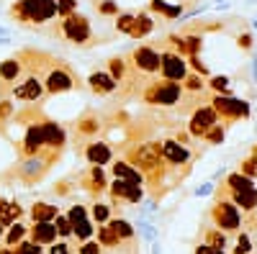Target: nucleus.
<instances>
[{
  "instance_id": "obj_30",
  "label": "nucleus",
  "mask_w": 257,
  "mask_h": 254,
  "mask_svg": "<svg viewBox=\"0 0 257 254\" xmlns=\"http://www.w3.org/2000/svg\"><path fill=\"white\" fill-rule=\"evenodd\" d=\"M108 75L121 85L123 80H126V62L121 59V57H113V59H108Z\"/></svg>"
},
{
  "instance_id": "obj_6",
  "label": "nucleus",
  "mask_w": 257,
  "mask_h": 254,
  "mask_svg": "<svg viewBox=\"0 0 257 254\" xmlns=\"http://www.w3.org/2000/svg\"><path fill=\"white\" fill-rule=\"evenodd\" d=\"M211 218H213V226L221 228L224 234H234L242 226V210L231 203V198H219L211 208Z\"/></svg>"
},
{
  "instance_id": "obj_37",
  "label": "nucleus",
  "mask_w": 257,
  "mask_h": 254,
  "mask_svg": "<svg viewBox=\"0 0 257 254\" xmlns=\"http://www.w3.org/2000/svg\"><path fill=\"white\" fill-rule=\"evenodd\" d=\"M134 16L137 13H118L116 16V31L128 36V31H132V26H134Z\"/></svg>"
},
{
  "instance_id": "obj_44",
  "label": "nucleus",
  "mask_w": 257,
  "mask_h": 254,
  "mask_svg": "<svg viewBox=\"0 0 257 254\" xmlns=\"http://www.w3.org/2000/svg\"><path fill=\"white\" fill-rule=\"evenodd\" d=\"M95 8H98L100 16H118V3L116 0H100Z\"/></svg>"
},
{
  "instance_id": "obj_12",
  "label": "nucleus",
  "mask_w": 257,
  "mask_h": 254,
  "mask_svg": "<svg viewBox=\"0 0 257 254\" xmlns=\"http://www.w3.org/2000/svg\"><path fill=\"white\" fill-rule=\"evenodd\" d=\"M160 152H162V159L173 167H180V164H188L190 162V149L185 144L175 141V139H165L160 141Z\"/></svg>"
},
{
  "instance_id": "obj_43",
  "label": "nucleus",
  "mask_w": 257,
  "mask_h": 254,
  "mask_svg": "<svg viewBox=\"0 0 257 254\" xmlns=\"http://www.w3.org/2000/svg\"><path fill=\"white\" fill-rule=\"evenodd\" d=\"M234 254H252V239H249V234H239V236H237Z\"/></svg>"
},
{
  "instance_id": "obj_51",
  "label": "nucleus",
  "mask_w": 257,
  "mask_h": 254,
  "mask_svg": "<svg viewBox=\"0 0 257 254\" xmlns=\"http://www.w3.org/2000/svg\"><path fill=\"white\" fill-rule=\"evenodd\" d=\"M80 254H100V244L98 241H85L80 246Z\"/></svg>"
},
{
  "instance_id": "obj_14",
  "label": "nucleus",
  "mask_w": 257,
  "mask_h": 254,
  "mask_svg": "<svg viewBox=\"0 0 257 254\" xmlns=\"http://www.w3.org/2000/svg\"><path fill=\"white\" fill-rule=\"evenodd\" d=\"M88 88L95 93V95H111V93H116V88H118V82L105 72V70H95V72H90V77H88Z\"/></svg>"
},
{
  "instance_id": "obj_19",
  "label": "nucleus",
  "mask_w": 257,
  "mask_h": 254,
  "mask_svg": "<svg viewBox=\"0 0 257 254\" xmlns=\"http://www.w3.org/2000/svg\"><path fill=\"white\" fill-rule=\"evenodd\" d=\"M231 195V203L237 205L239 210H244V213H252V210L257 208V187H244V190H234Z\"/></svg>"
},
{
  "instance_id": "obj_56",
  "label": "nucleus",
  "mask_w": 257,
  "mask_h": 254,
  "mask_svg": "<svg viewBox=\"0 0 257 254\" xmlns=\"http://www.w3.org/2000/svg\"><path fill=\"white\" fill-rule=\"evenodd\" d=\"M190 139H193V136H190L188 131H178V134H175V141H180V144H188Z\"/></svg>"
},
{
  "instance_id": "obj_7",
  "label": "nucleus",
  "mask_w": 257,
  "mask_h": 254,
  "mask_svg": "<svg viewBox=\"0 0 257 254\" xmlns=\"http://www.w3.org/2000/svg\"><path fill=\"white\" fill-rule=\"evenodd\" d=\"M188 59L173 49L160 52V77L162 80H173V82H183L188 75Z\"/></svg>"
},
{
  "instance_id": "obj_24",
  "label": "nucleus",
  "mask_w": 257,
  "mask_h": 254,
  "mask_svg": "<svg viewBox=\"0 0 257 254\" xmlns=\"http://www.w3.org/2000/svg\"><path fill=\"white\" fill-rule=\"evenodd\" d=\"M59 216V208L52 205V203H36L31 208V218L34 221H54Z\"/></svg>"
},
{
  "instance_id": "obj_49",
  "label": "nucleus",
  "mask_w": 257,
  "mask_h": 254,
  "mask_svg": "<svg viewBox=\"0 0 257 254\" xmlns=\"http://www.w3.org/2000/svg\"><path fill=\"white\" fill-rule=\"evenodd\" d=\"M183 11H185V8H183L180 3H178V6H170V8L165 11V21H175V18H180Z\"/></svg>"
},
{
  "instance_id": "obj_58",
  "label": "nucleus",
  "mask_w": 257,
  "mask_h": 254,
  "mask_svg": "<svg viewBox=\"0 0 257 254\" xmlns=\"http://www.w3.org/2000/svg\"><path fill=\"white\" fill-rule=\"evenodd\" d=\"M0 254H16V251H11V249H0Z\"/></svg>"
},
{
  "instance_id": "obj_59",
  "label": "nucleus",
  "mask_w": 257,
  "mask_h": 254,
  "mask_svg": "<svg viewBox=\"0 0 257 254\" xmlns=\"http://www.w3.org/2000/svg\"><path fill=\"white\" fill-rule=\"evenodd\" d=\"M0 239H3V223H0Z\"/></svg>"
},
{
  "instance_id": "obj_26",
  "label": "nucleus",
  "mask_w": 257,
  "mask_h": 254,
  "mask_svg": "<svg viewBox=\"0 0 257 254\" xmlns=\"http://www.w3.org/2000/svg\"><path fill=\"white\" fill-rule=\"evenodd\" d=\"M85 185H88V190H93V193H100V190H105V175H103V167H98V164H93L90 167V175H88V180H85Z\"/></svg>"
},
{
  "instance_id": "obj_40",
  "label": "nucleus",
  "mask_w": 257,
  "mask_h": 254,
  "mask_svg": "<svg viewBox=\"0 0 257 254\" xmlns=\"http://www.w3.org/2000/svg\"><path fill=\"white\" fill-rule=\"evenodd\" d=\"M54 6H57V16L64 18L77 11V0H54Z\"/></svg>"
},
{
  "instance_id": "obj_23",
  "label": "nucleus",
  "mask_w": 257,
  "mask_h": 254,
  "mask_svg": "<svg viewBox=\"0 0 257 254\" xmlns=\"http://www.w3.org/2000/svg\"><path fill=\"white\" fill-rule=\"evenodd\" d=\"M75 129H77V134H80V136H93V134H98V131H100V121H98V116H95V113H85L82 118H77Z\"/></svg>"
},
{
  "instance_id": "obj_20",
  "label": "nucleus",
  "mask_w": 257,
  "mask_h": 254,
  "mask_svg": "<svg viewBox=\"0 0 257 254\" xmlns=\"http://www.w3.org/2000/svg\"><path fill=\"white\" fill-rule=\"evenodd\" d=\"M31 236L36 244H54L57 241V226L54 221H34Z\"/></svg>"
},
{
  "instance_id": "obj_47",
  "label": "nucleus",
  "mask_w": 257,
  "mask_h": 254,
  "mask_svg": "<svg viewBox=\"0 0 257 254\" xmlns=\"http://www.w3.org/2000/svg\"><path fill=\"white\" fill-rule=\"evenodd\" d=\"M237 47H239L242 52H249V49L254 47V36H252L249 31H244V34H239V36H237Z\"/></svg>"
},
{
  "instance_id": "obj_46",
  "label": "nucleus",
  "mask_w": 257,
  "mask_h": 254,
  "mask_svg": "<svg viewBox=\"0 0 257 254\" xmlns=\"http://www.w3.org/2000/svg\"><path fill=\"white\" fill-rule=\"evenodd\" d=\"M18 249H16V254H41V246L36 244V241H21V244H16Z\"/></svg>"
},
{
  "instance_id": "obj_45",
  "label": "nucleus",
  "mask_w": 257,
  "mask_h": 254,
  "mask_svg": "<svg viewBox=\"0 0 257 254\" xmlns=\"http://www.w3.org/2000/svg\"><path fill=\"white\" fill-rule=\"evenodd\" d=\"M67 218H70V223L75 226V223H80L82 218H88V210H85V205H72L70 213H67Z\"/></svg>"
},
{
  "instance_id": "obj_52",
  "label": "nucleus",
  "mask_w": 257,
  "mask_h": 254,
  "mask_svg": "<svg viewBox=\"0 0 257 254\" xmlns=\"http://www.w3.org/2000/svg\"><path fill=\"white\" fill-rule=\"evenodd\" d=\"M11 113H13V103L11 100H0V121L8 118Z\"/></svg>"
},
{
  "instance_id": "obj_25",
  "label": "nucleus",
  "mask_w": 257,
  "mask_h": 254,
  "mask_svg": "<svg viewBox=\"0 0 257 254\" xmlns=\"http://www.w3.org/2000/svg\"><path fill=\"white\" fill-rule=\"evenodd\" d=\"M206 88H211L213 93H219V95H231V77L229 75H211L208 82H206Z\"/></svg>"
},
{
  "instance_id": "obj_21",
  "label": "nucleus",
  "mask_w": 257,
  "mask_h": 254,
  "mask_svg": "<svg viewBox=\"0 0 257 254\" xmlns=\"http://www.w3.org/2000/svg\"><path fill=\"white\" fill-rule=\"evenodd\" d=\"M152 29H155V18L142 11V13L134 16V26H132V31H128V36L132 39H144V36L152 34Z\"/></svg>"
},
{
  "instance_id": "obj_41",
  "label": "nucleus",
  "mask_w": 257,
  "mask_h": 254,
  "mask_svg": "<svg viewBox=\"0 0 257 254\" xmlns=\"http://www.w3.org/2000/svg\"><path fill=\"white\" fill-rule=\"evenodd\" d=\"M108 218H111L108 205H105V203H95L93 205V221H98V226H100V223H108Z\"/></svg>"
},
{
  "instance_id": "obj_57",
  "label": "nucleus",
  "mask_w": 257,
  "mask_h": 254,
  "mask_svg": "<svg viewBox=\"0 0 257 254\" xmlns=\"http://www.w3.org/2000/svg\"><path fill=\"white\" fill-rule=\"evenodd\" d=\"M8 205H11V203L0 200V223H3V218H6V213H8Z\"/></svg>"
},
{
  "instance_id": "obj_3",
  "label": "nucleus",
  "mask_w": 257,
  "mask_h": 254,
  "mask_svg": "<svg viewBox=\"0 0 257 254\" xmlns=\"http://www.w3.org/2000/svg\"><path fill=\"white\" fill-rule=\"evenodd\" d=\"M183 85L180 82H173V80H157V82H149L142 98L147 105H160V108H173V105L180 103L183 98Z\"/></svg>"
},
{
  "instance_id": "obj_18",
  "label": "nucleus",
  "mask_w": 257,
  "mask_h": 254,
  "mask_svg": "<svg viewBox=\"0 0 257 254\" xmlns=\"http://www.w3.org/2000/svg\"><path fill=\"white\" fill-rule=\"evenodd\" d=\"M111 172H113L116 180H126V182H132V185H144V175L139 172L134 164H128L126 159H116L111 164Z\"/></svg>"
},
{
  "instance_id": "obj_8",
  "label": "nucleus",
  "mask_w": 257,
  "mask_h": 254,
  "mask_svg": "<svg viewBox=\"0 0 257 254\" xmlns=\"http://www.w3.org/2000/svg\"><path fill=\"white\" fill-rule=\"evenodd\" d=\"M44 88L49 95H62V93H70L77 88V80L75 75L70 72V67H64V65H54L47 77H44Z\"/></svg>"
},
{
  "instance_id": "obj_17",
  "label": "nucleus",
  "mask_w": 257,
  "mask_h": 254,
  "mask_svg": "<svg viewBox=\"0 0 257 254\" xmlns=\"http://www.w3.org/2000/svg\"><path fill=\"white\" fill-rule=\"evenodd\" d=\"M44 149V134H41V123H31L26 129V136H24V154L26 157H36Z\"/></svg>"
},
{
  "instance_id": "obj_2",
  "label": "nucleus",
  "mask_w": 257,
  "mask_h": 254,
  "mask_svg": "<svg viewBox=\"0 0 257 254\" xmlns=\"http://www.w3.org/2000/svg\"><path fill=\"white\" fill-rule=\"evenodd\" d=\"M11 16L21 24H49L57 16L54 0H18L11 8Z\"/></svg>"
},
{
  "instance_id": "obj_32",
  "label": "nucleus",
  "mask_w": 257,
  "mask_h": 254,
  "mask_svg": "<svg viewBox=\"0 0 257 254\" xmlns=\"http://www.w3.org/2000/svg\"><path fill=\"white\" fill-rule=\"evenodd\" d=\"M239 172H242V175H247L249 180H254V177H257V146L252 149V154H249L247 159H242Z\"/></svg>"
},
{
  "instance_id": "obj_5",
  "label": "nucleus",
  "mask_w": 257,
  "mask_h": 254,
  "mask_svg": "<svg viewBox=\"0 0 257 254\" xmlns=\"http://www.w3.org/2000/svg\"><path fill=\"white\" fill-rule=\"evenodd\" d=\"M59 34L67 39L70 44H75V47H85V44L93 39L90 21L85 18V16H80L77 11L70 13V16H64V18L59 21Z\"/></svg>"
},
{
  "instance_id": "obj_55",
  "label": "nucleus",
  "mask_w": 257,
  "mask_h": 254,
  "mask_svg": "<svg viewBox=\"0 0 257 254\" xmlns=\"http://www.w3.org/2000/svg\"><path fill=\"white\" fill-rule=\"evenodd\" d=\"M139 226H142V234H144L147 239H152V236L157 234V231L152 228V223H139Z\"/></svg>"
},
{
  "instance_id": "obj_39",
  "label": "nucleus",
  "mask_w": 257,
  "mask_h": 254,
  "mask_svg": "<svg viewBox=\"0 0 257 254\" xmlns=\"http://www.w3.org/2000/svg\"><path fill=\"white\" fill-rule=\"evenodd\" d=\"M24 236H26V226H24V223H13L11 231H8V236H6V241L13 246V244H21V241H24Z\"/></svg>"
},
{
  "instance_id": "obj_42",
  "label": "nucleus",
  "mask_w": 257,
  "mask_h": 254,
  "mask_svg": "<svg viewBox=\"0 0 257 254\" xmlns=\"http://www.w3.org/2000/svg\"><path fill=\"white\" fill-rule=\"evenodd\" d=\"M54 226H57V236H72V223H70V218L67 216H57L54 218Z\"/></svg>"
},
{
  "instance_id": "obj_15",
  "label": "nucleus",
  "mask_w": 257,
  "mask_h": 254,
  "mask_svg": "<svg viewBox=\"0 0 257 254\" xmlns=\"http://www.w3.org/2000/svg\"><path fill=\"white\" fill-rule=\"evenodd\" d=\"M111 195H113L116 200L123 198V200H128V203H142L144 190H142V185H132V182H126V180H116V177H113V182H111Z\"/></svg>"
},
{
  "instance_id": "obj_11",
  "label": "nucleus",
  "mask_w": 257,
  "mask_h": 254,
  "mask_svg": "<svg viewBox=\"0 0 257 254\" xmlns=\"http://www.w3.org/2000/svg\"><path fill=\"white\" fill-rule=\"evenodd\" d=\"M47 95V88H44V80H39L36 75H29L24 77L16 88H13V98L16 100H29V103H36Z\"/></svg>"
},
{
  "instance_id": "obj_48",
  "label": "nucleus",
  "mask_w": 257,
  "mask_h": 254,
  "mask_svg": "<svg viewBox=\"0 0 257 254\" xmlns=\"http://www.w3.org/2000/svg\"><path fill=\"white\" fill-rule=\"evenodd\" d=\"M167 8H170L167 0H149V11H152V13H162V16H165Z\"/></svg>"
},
{
  "instance_id": "obj_1",
  "label": "nucleus",
  "mask_w": 257,
  "mask_h": 254,
  "mask_svg": "<svg viewBox=\"0 0 257 254\" xmlns=\"http://www.w3.org/2000/svg\"><path fill=\"white\" fill-rule=\"evenodd\" d=\"M128 164H134L144 177H157L162 175V152H160V141H144L134 149H128Z\"/></svg>"
},
{
  "instance_id": "obj_28",
  "label": "nucleus",
  "mask_w": 257,
  "mask_h": 254,
  "mask_svg": "<svg viewBox=\"0 0 257 254\" xmlns=\"http://www.w3.org/2000/svg\"><path fill=\"white\" fill-rule=\"evenodd\" d=\"M180 85H183L185 93H203V90H206V77L198 75V72H188Z\"/></svg>"
},
{
  "instance_id": "obj_29",
  "label": "nucleus",
  "mask_w": 257,
  "mask_h": 254,
  "mask_svg": "<svg viewBox=\"0 0 257 254\" xmlns=\"http://www.w3.org/2000/svg\"><path fill=\"white\" fill-rule=\"evenodd\" d=\"M118 236H116V231L108 226V223H100V228H98V244L100 246H118Z\"/></svg>"
},
{
  "instance_id": "obj_22",
  "label": "nucleus",
  "mask_w": 257,
  "mask_h": 254,
  "mask_svg": "<svg viewBox=\"0 0 257 254\" xmlns=\"http://www.w3.org/2000/svg\"><path fill=\"white\" fill-rule=\"evenodd\" d=\"M21 72H24L21 57H11V59H3V62H0V80H3V82H16Z\"/></svg>"
},
{
  "instance_id": "obj_10",
  "label": "nucleus",
  "mask_w": 257,
  "mask_h": 254,
  "mask_svg": "<svg viewBox=\"0 0 257 254\" xmlns=\"http://www.w3.org/2000/svg\"><path fill=\"white\" fill-rule=\"evenodd\" d=\"M132 65L144 75H155L160 72V52L149 44H142L132 52Z\"/></svg>"
},
{
  "instance_id": "obj_60",
  "label": "nucleus",
  "mask_w": 257,
  "mask_h": 254,
  "mask_svg": "<svg viewBox=\"0 0 257 254\" xmlns=\"http://www.w3.org/2000/svg\"><path fill=\"white\" fill-rule=\"evenodd\" d=\"M254 21H257V16H254Z\"/></svg>"
},
{
  "instance_id": "obj_27",
  "label": "nucleus",
  "mask_w": 257,
  "mask_h": 254,
  "mask_svg": "<svg viewBox=\"0 0 257 254\" xmlns=\"http://www.w3.org/2000/svg\"><path fill=\"white\" fill-rule=\"evenodd\" d=\"M254 182L247 177V175H242L239 172V169H237V172H229L226 175V182H224V187L229 190V193H234V190H244V187H252Z\"/></svg>"
},
{
  "instance_id": "obj_36",
  "label": "nucleus",
  "mask_w": 257,
  "mask_h": 254,
  "mask_svg": "<svg viewBox=\"0 0 257 254\" xmlns=\"http://www.w3.org/2000/svg\"><path fill=\"white\" fill-rule=\"evenodd\" d=\"M206 244L216 246V249H224L226 246V234H224L221 228H208L206 231Z\"/></svg>"
},
{
  "instance_id": "obj_35",
  "label": "nucleus",
  "mask_w": 257,
  "mask_h": 254,
  "mask_svg": "<svg viewBox=\"0 0 257 254\" xmlns=\"http://www.w3.org/2000/svg\"><path fill=\"white\" fill-rule=\"evenodd\" d=\"M188 70L198 72V75H203V77H211V70H208L206 62L201 59V54H190V57H188Z\"/></svg>"
},
{
  "instance_id": "obj_4",
  "label": "nucleus",
  "mask_w": 257,
  "mask_h": 254,
  "mask_svg": "<svg viewBox=\"0 0 257 254\" xmlns=\"http://www.w3.org/2000/svg\"><path fill=\"white\" fill-rule=\"evenodd\" d=\"M208 105L216 111V116L221 121H226V126L237 123V121H247L252 116V105L247 100H242V98H234V95H219V93H213Z\"/></svg>"
},
{
  "instance_id": "obj_54",
  "label": "nucleus",
  "mask_w": 257,
  "mask_h": 254,
  "mask_svg": "<svg viewBox=\"0 0 257 254\" xmlns=\"http://www.w3.org/2000/svg\"><path fill=\"white\" fill-rule=\"evenodd\" d=\"M211 193H213V182H203V185L196 190V195H198V198H203V195H211Z\"/></svg>"
},
{
  "instance_id": "obj_31",
  "label": "nucleus",
  "mask_w": 257,
  "mask_h": 254,
  "mask_svg": "<svg viewBox=\"0 0 257 254\" xmlns=\"http://www.w3.org/2000/svg\"><path fill=\"white\" fill-rule=\"evenodd\" d=\"M108 226L116 231L118 239H132L134 236V226L128 221H123V218H113V221H108Z\"/></svg>"
},
{
  "instance_id": "obj_53",
  "label": "nucleus",
  "mask_w": 257,
  "mask_h": 254,
  "mask_svg": "<svg viewBox=\"0 0 257 254\" xmlns=\"http://www.w3.org/2000/svg\"><path fill=\"white\" fill-rule=\"evenodd\" d=\"M49 254H70V246L64 244V241H57V244L49 246Z\"/></svg>"
},
{
  "instance_id": "obj_16",
  "label": "nucleus",
  "mask_w": 257,
  "mask_h": 254,
  "mask_svg": "<svg viewBox=\"0 0 257 254\" xmlns=\"http://www.w3.org/2000/svg\"><path fill=\"white\" fill-rule=\"evenodd\" d=\"M85 159H88L90 164L103 167V164H108L113 159V149L105 141H90L88 146H85Z\"/></svg>"
},
{
  "instance_id": "obj_13",
  "label": "nucleus",
  "mask_w": 257,
  "mask_h": 254,
  "mask_svg": "<svg viewBox=\"0 0 257 254\" xmlns=\"http://www.w3.org/2000/svg\"><path fill=\"white\" fill-rule=\"evenodd\" d=\"M41 134H44V149H62L67 144V134L57 121H41Z\"/></svg>"
},
{
  "instance_id": "obj_34",
  "label": "nucleus",
  "mask_w": 257,
  "mask_h": 254,
  "mask_svg": "<svg viewBox=\"0 0 257 254\" xmlns=\"http://www.w3.org/2000/svg\"><path fill=\"white\" fill-rule=\"evenodd\" d=\"M185 39V54L190 57V54H201V49H203V36H198V34H188V36H183Z\"/></svg>"
},
{
  "instance_id": "obj_9",
  "label": "nucleus",
  "mask_w": 257,
  "mask_h": 254,
  "mask_svg": "<svg viewBox=\"0 0 257 254\" xmlns=\"http://www.w3.org/2000/svg\"><path fill=\"white\" fill-rule=\"evenodd\" d=\"M216 123H219L216 111H213L211 105H201V108L193 111V116H190V121H188V134H190L193 139H203Z\"/></svg>"
},
{
  "instance_id": "obj_50",
  "label": "nucleus",
  "mask_w": 257,
  "mask_h": 254,
  "mask_svg": "<svg viewBox=\"0 0 257 254\" xmlns=\"http://www.w3.org/2000/svg\"><path fill=\"white\" fill-rule=\"evenodd\" d=\"M196 254H226V251H224V249H216V246H211V244L203 241V244L196 246Z\"/></svg>"
},
{
  "instance_id": "obj_33",
  "label": "nucleus",
  "mask_w": 257,
  "mask_h": 254,
  "mask_svg": "<svg viewBox=\"0 0 257 254\" xmlns=\"http://www.w3.org/2000/svg\"><path fill=\"white\" fill-rule=\"evenodd\" d=\"M93 228H95V226H93L88 218H82L80 223H75V226H72V236H77L80 241H88V239L93 236Z\"/></svg>"
},
{
  "instance_id": "obj_38",
  "label": "nucleus",
  "mask_w": 257,
  "mask_h": 254,
  "mask_svg": "<svg viewBox=\"0 0 257 254\" xmlns=\"http://www.w3.org/2000/svg\"><path fill=\"white\" fill-rule=\"evenodd\" d=\"M211 146H219V144H224V139H226V129H224V126L221 123H216V126H213V129L203 136Z\"/></svg>"
}]
</instances>
